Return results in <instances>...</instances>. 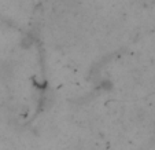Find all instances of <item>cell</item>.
<instances>
[{
	"instance_id": "1",
	"label": "cell",
	"mask_w": 155,
	"mask_h": 150,
	"mask_svg": "<svg viewBox=\"0 0 155 150\" xmlns=\"http://www.w3.org/2000/svg\"><path fill=\"white\" fill-rule=\"evenodd\" d=\"M140 6H151L155 3V0H136Z\"/></svg>"
}]
</instances>
